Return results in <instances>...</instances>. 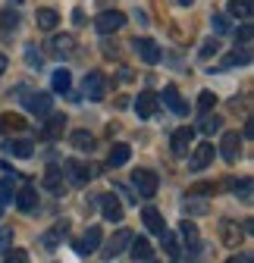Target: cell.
I'll list each match as a JSON object with an SVG mask.
<instances>
[{"label":"cell","instance_id":"cell-15","mask_svg":"<svg viewBox=\"0 0 254 263\" xmlns=\"http://www.w3.org/2000/svg\"><path fill=\"white\" fill-rule=\"evenodd\" d=\"M135 235L129 232V229H116V235L107 241V257H116V254H122L125 248H129V241H132Z\"/></svg>","mask_w":254,"mask_h":263},{"label":"cell","instance_id":"cell-22","mask_svg":"<svg viewBox=\"0 0 254 263\" xmlns=\"http://www.w3.org/2000/svg\"><path fill=\"white\" fill-rule=\"evenodd\" d=\"M129 248H132V257H135V260H141V263H151V257H154V248H151V241H148V238H132V241H129Z\"/></svg>","mask_w":254,"mask_h":263},{"label":"cell","instance_id":"cell-8","mask_svg":"<svg viewBox=\"0 0 254 263\" xmlns=\"http://www.w3.org/2000/svg\"><path fill=\"white\" fill-rule=\"evenodd\" d=\"M213 144H198L195 147V154H192V160H188V166H192L195 173H201V170H207L210 163H213Z\"/></svg>","mask_w":254,"mask_h":263},{"label":"cell","instance_id":"cell-42","mask_svg":"<svg viewBox=\"0 0 254 263\" xmlns=\"http://www.w3.org/2000/svg\"><path fill=\"white\" fill-rule=\"evenodd\" d=\"M13 245V229H0V254H7Z\"/></svg>","mask_w":254,"mask_h":263},{"label":"cell","instance_id":"cell-43","mask_svg":"<svg viewBox=\"0 0 254 263\" xmlns=\"http://www.w3.org/2000/svg\"><path fill=\"white\" fill-rule=\"evenodd\" d=\"M25 53H28V63H31V66L41 63V57H38V47H35V44H28V47H25Z\"/></svg>","mask_w":254,"mask_h":263},{"label":"cell","instance_id":"cell-2","mask_svg":"<svg viewBox=\"0 0 254 263\" xmlns=\"http://www.w3.org/2000/svg\"><path fill=\"white\" fill-rule=\"evenodd\" d=\"M125 25V13L119 10H104L98 19H94V28L101 31V35H113V31H119Z\"/></svg>","mask_w":254,"mask_h":263},{"label":"cell","instance_id":"cell-16","mask_svg":"<svg viewBox=\"0 0 254 263\" xmlns=\"http://www.w3.org/2000/svg\"><path fill=\"white\" fill-rule=\"evenodd\" d=\"M13 201H16V207H19L22 213H31V210L38 207V191L31 188V185H25L22 191H16V197H13Z\"/></svg>","mask_w":254,"mask_h":263},{"label":"cell","instance_id":"cell-38","mask_svg":"<svg viewBox=\"0 0 254 263\" xmlns=\"http://www.w3.org/2000/svg\"><path fill=\"white\" fill-rule=\"evenodd\" d=\"M4 263H28V251H22V248H10Z\"/></svg>","mask_w":254,"mask_h":263},{"label":"cell","instance_id":"cell-31","mask_svg":"<svg viewBox=\"0 0 254 263\" xmlns=\"http://www.w3.org/2000/svg\"><path fill=\"white\" fill-rule=\"evenodd\" d=\"M229 16H235V19H251V0H232L229 4Z\"/></svg>","mask_w":254,"mask_h":263},{"label":"cell","instance_id":"cell-3","mask_svg":"<svg viewBox=\"0 0 254 263\" xmlns=\"http://www.w3.org/2000/svg\"><path fill=\"white\" fill-rule=\"evenodd\" d=\"M107 94V76L98 72V69H91L85 76V97H91V101H101V97Z\"/></svg>","mask_w":254,"mask_h":263},{"label":"cell","instance_id":"cell-51","mask_svg":"<svg viewBox=\"0 0 254 263\" xmlns=\"http://www.w3.org/2000/svg\"><path fill=\"white\" fill-rule=\"evenodd\" d=\"M0 216H4V207H0Z\"/></svg>","mask_w":254,"mask_h":263},{"label":"cell","instance_id":"cell-50","mask_svg":"<svg viewBox=\"0 0 254 263\" xmlns=\"http://www.w3.org/2000/svg\"><path fill=\"white\" fill-rule=\"evenodd\" d=\"M10 4H22V0H10Z\"/></svg>","mask_w":254,"mask_h":263},{"label":"cell","instance_id":"cell-11","mask_svg":"<svg viewBox=\"0 0 254 263\" xmlns=\"http://www.w3.org/2000/svg\"><path fill=\"white\" fill-rule=\"evenodd\" d=\"M4 154H13V157L25 160V157L35 154V144H31L28 138H7V141H4Z\"/></svg>","mask_w":254,"mask_h":263},{"label":"cell","instance_id":"cell-20","mask_svg":"<svg viewBox=\"0 0 254 263\" xmlns=\"http://www.w3.org/2000/svg\"><path fill=\"white\" fill-rule=\"evenodd\" d=\"M179 232H182V241H185V248L188 251H198L201 248V238H198V226L195 222H188V219H182V226H179Z\"/></svg>","mask_w":254,"mask_h":263},{"label":"cell","instance_id":"cell-24","mask_svg":"<svg viewBox=\"0 0 254 263\" xmlns=\"http://www.w3.org/2000/svg\"><path fill=\"white\" fill-rule=\"evenodd\" d=\"M66 229H69V222H66V219L57 222L50 232H44V235H41V245H44V248H57V245L63 241V235H66Z\"/></svg>","mask_w":254,"mask_h":263},{"label":"cell","instance_id":"cell-23","mask_svg":"<svg viewBox=\"0 0 254 263\" xmlns=\"http://www.w3.org/2000/svg\"><path fill=\"white\" fill-rule=\"evenodd\" d=\"M129 157H132V147L129 144H113L110 154H107V163H110V166H125Z\"/></svg>","mask_w":254,"mask_h":263},{"label":"cell","instance_id":"cell-35","mask_svg":"<svg viewBox=\"0 0 254 263\" xmlns=\"http://www.w3.org/2000/svg\"><path fill=\"white\" fill-rule=\"evenodd\" d=\"M213 104H216V94H213V91H201V94H198V110L207 113V110H213Z\"/></svg>","mask_w":254,"mask_h":263},{"label":"cell","instance_id":"cell-34","mask_svg":"<svg viewBox=\"0 0 254 263\" xmlns=\"http://www.w3.org/2000/svg\"><path fill=\"white\" fill-rule=\"evenodd\" d=\"M232 191L242 201H251V179H232Z\"/></svg>","mask_w":254,"mask_h":263},{"label":"cell","instance_id":"cell-18","mask_svg":"<svg viewBox=\"0 0 254 263\" xmlns=\"http://www.w3.org/2000/svg\"><path fill=\"white\" fill-rule=\"evenodd\" d=\"M98 245H101V229H98V226H88V232H85V238L76 245V251H79V254H94V251H98Z\"/></svg>","mask_w":254,"mask_h":263},{"label":"cell","instance_id":"cell-45","mask_svg":"<svg viewBox=\"0 0 254 263\" xmlns=\"http://www.w3.org/2000/svg\"><path fill=\"white\" fill-rule=\"evenodd\" d=\"M226 263H254V257H251V254H235V257H229Z\"/></svg>","mask_w":254,"mask_h":263},{"label":"cell","instance_id":"cell-28","mask_svg":"<svg viewBox=\"0 0 254 263\" xmlns=\"http://www.w3.org/2000/svg\"><path fill=\"white\" fill-rule=\"evenodd\" d=\"M245 63H251V47H235L232 50V57H226L223 60V69H229V66H245Z\"/></svg>","mask_w":254,"mask_h":263},{"label":"cell","instance_id":"cell-33","mask_svg":"<svg viewBox=\"0 0 254 263\" xmlns=\"http://www.w3.org/2000/svg\"><path fill=\"white\" fill-rule=\"evenodd\" d=\"M210 25H213V31H216V35H226V31H232V22H229L223 13H213Z\"/></svg>","mask_w":254,"mask_h":263},{"label":"cell","instance_id":"cell-44","mask_svg":"<svg viewBox=\"0 0 254 263\" xmlns=\"http://www.w3.org/2000/svg\"><path fill=\"white\" fill-rule=\"evenodd\" d=\"M239 38H242V44H245V47L251 44V25H248V22L242 25V31H239Z\"/></svg>","mask_w":254,"mask_h":263},{"label":"cell","instance_id":"cell-6","mask_svg":"<svg viewBox=\"0 0 254 263\" xmlns=\"http://www.w3.org/2000/svg\"><path fill=\"white\" fill-rule=\"evenodd\" d=\"M60 170H66V176H69V182L72 185H88L91 182V170L85 166V163H79V160H66V163H63V166Z\"/></svg>","mask_w":254,"mask_h":263},{"label":"cell","instance_id":"cell-17","mask_svg":"<svg viewBox=\"0 0 254 263\" xmlns=\"http://www.w3.org/2000/svg\"><path fill=\"white\" fill-rule=\"evenodd\" d=\"M63 128H66V116H63V113H50V116H47V125L41 128V135H44L47 141H53V138L63 135Z\"/></svg>","mask_w":254,"mask_h":263},{"label":"cell","instance_id":"cell-26","mask_svg":"<svg viewBox=\"0 0 254 263\" xmlns=\"http://www.w3.org/2000/svg\"><path fill=\"white\" fill-rule=\"evenodd\" d=\"M35 22H38V28H57V25H60V13L50 10V7H44V10H38Z\"/></svg>","mask_w":254,"mask_h":263},{"label":"cell","instance_id":"cell-36","mask_svg":"<svg viewBox=\"0 0 254 263\" xmlns=\"http://www.w3.org/2000/svg\"><path fill=\"white\" fill-rule=\"evenodd\" d=\"M220 53V41L216 38H207L204 44H201V60H210V57H216Z\"/></svg>","mask_w":254,"mask_h":263},{"label":"cell","instance_id":"cell-47","mask_svg":"<svg viewBox=\"0 0 254 263\" xmlns=\"http://www.w3.org/2000/svg\"><path fill=\"white\" fill-rule=\"evenodd\" d=\"M129 104H132L129 97H116V107H119V110H125V107H129Z\"/></svg>","mask_w":254,"mask_h":263},{"label":"cell","instance_id":"cell-14","mask_svg":"<svg viewBox=\"0 0 254 263\" xmlns=\"http://www.w3.org/2000/svg\"><path fill=\"white\" fill-rule=\"evenodd\" d=\"M220 238H223V245H229V248H239L242 245V229H239V222L223 219V222H220Z\"/></svg>","mask_w":254,"mask_h":263},{"label":"cell","instance_id":"cell-12","mask_svg":"<svg viewBox=\"0 0 254 263\" xmlns=\"http://www.w3.org/2000/svg\"><path fill=\"white\" fill-rule=\"evenodd\" d=\"M141 222H144L148 232H154V235H164V232H167V222H164L160 210H154V207H144V210H141Z\"/></svg>","mask_w":254,"mask_h":263},{"label":"cell","instance_id":"cell-25","mask_svg":"<svg viewBox=\"0 0 254 263\" xmlns=\"http://www.w3.org/2000/svg\"><path fill=\"white\" fill-rule=\"evenodd\" d=\"M16 179H22V176H7V179H0V207L4 204H10L13 197H16Z\"/></svg>","mask_w":254,"mask_h":263},{"label":"cell","instance_id":"cell-7","mask_svg":"<svg viewBox=\"0 0 254 263\" xmlns=\"http://www.w3.org/2000/svg\"><path fill=\"white\" fill-rule=\"evenodd\" d=\"M192 138H195V128H176V132H173V138H170L173 154H176V157H188Z\"/></svg>","mask_w":254,"mask_h":263},{"label":"cell","instance_id":"cell-19","mask_svg":"<svg viewBox=\"0 0 254 263\" xmlns=\"http://www.w3.org/2000/svg\"><path fill=\"white\" fill-rule=\"evenodd\" d=\"M135 110H138L141 119L154 116V113H157V94H154V91H141V94H138V101H135Z\"/></svg>","mask_w":254,"mask_h":263},{"label":"cell","instance_id":"cell-29","mask_svg":"<svg viewBox=\"0 0 254 263\" xmlns=\"http://www.w3.org/2000/svg\"><path fill=\"white\" fill-rule=\"evenodd\" d=\"M60 182H63V170L57 166V163H50V166L44 170V185L50 191H60Z\"/></svg>","mask_w":254,"mask_h":263},{"label":"cell","instance_id":"cell-5","mask_svg":"<svg viewBox=\"0 0 254 263\" xmlns=\"http://www.w3.org/2000/svg\"><path fill=\"white\" fill-rule=\"evenodd\" d=\"M220 154L226 163H235L242 154V135L239 132H223V141H220Z\"/></svg>","mask_w":254,"mask_h":263},{"label":"cell","instance_id":"cell-40","mask_svg":"<svg viewBox=\"0 0 254 263\" xmlns=\"http://www.w3.org/2000/svg\"><path fill=\"white\" fill-rule=\"evenodd\" d=\"M0 25H4V28H16L19 25V13L16 10H4V13H0Z\"/></svg>","mask_w":254,"mask_h":263},{"label":"cell","instance_id":"cell-13","mask_svg":"<svg viewBox=\"0 0 254 263\" xmlns=\"http://www.w3.org/2000/svg\"><path fill=\"white\" fill-rule=\"evenodd\" d=\"M101 213H104V219H110V222H119V219H122V204H119L116 194H101Z\"/></svg>","mask_w":254,"mask_h":263},{"label":"cell","instance_id":"cell-1","mask_svg":"<svg viewBox=\"0 0 254 263\" xmlns=\"http://www.w3.org/2000/svg\"><path fill=\"white\" fill-rule=\"evenodd\" d=\"M132 188L141 197H154L157 188H160V179H157V173H151V170H135L132 173Z\"/></svg>","mask_w":254,"mask_h":263},{"label":"cell","instance_id":"cell-27","mask_svg":"<svg viewBox=\"0 0 254 263\" xmlns=\"http://www.w3.org/2000/svg\"><path fill=\"white\" fill-rule=\"evenodd\" d=\"M50 85H53V91H60V94H66V91L72 88V76H69L66 69H57V72L50 76Z\"/></svg>","mask_w":254,"mask_h":263},{"label":"cell","instance_id":"cell-30","mask_svg":"<svg viewBox=\"0 0 254 263\" xmlns=\"http://www.w3.org/2000/svg\"><path fill=\"white\" fill-rule=\"evenodd\" d=\"M50 50H57L60 57L69 53V50H76V38H72V35H57V38L50 41Z\"/></svg>","mask_w":254,"mask_h":263},{"label":"cell","instance_id":"cell-21","mask_svg":"<svg viewBox=\"0 0 254 263\" xmlns=\"http://www.w3.org/2000/svg\"><path fill=\"white\" fill-rule=\"evenodd\" d=\"M25 128V116L19 113H4L0 116V132H7V135H16V132Z\"/></svg>","mask_w":254,"mask_h":263},{"label":"cell","instance_id":"cell-41","mask_svg":"<svg viewBox=\"0 0 254 263\" xmlns=\"http://www.w3.org/2000/svg\"><path fill=\"white\" fill-rule=\"evenodd\" d=\"M160 238H164V248H167V254H170V257L176 260V257H179V245H176V238L170 235V229H167V232H164Z\"/></svg>","mask_w":254,"mask_h":263},{"label":"cell","instance_id":"cell-32","mask_svg":"<svg viewBox=\"0 0 254 263\" xmlns=\"http://www.w3.org/2000/svg\"><path fill=\"white\" fill-rule=\"evenodd\" d=\"M69 141H72V147H79V151H91L94 147V138L88 135V132H72V135H69Z\"/></svg>","mask_w":254,"mask_h":263},{"label":"cell","instance_id":"cell-39","mask_svg":"<svg viewBox=\"0 0 254 263\" xmlns=\"http://www.w3.org/2000/svg\"><path fill=\"white\" fill-rule=\"evenodd\" d=\"M220 125H223V119H220V116H207V119L201 122V128H198V132H204V135H213Z\"/></svg>","mask_w":254,"mask_h":263},{"label":"cell","instance_id":"cell-46","mask_svg":"<svg viewBox=\"0 0 254 263\" xmlns=\"http://www.w3.org/2000/svg\"><path fill=\"white\" fill-rule=\"evenodd\" d=\"M185 210H192V213H207V207H204V204H192V207L185 204Z\"/></svg>","mask_w":254,"mask_h":263},{"label":"cell","instance_id":"cell-49","mask_svg":"<svg viewBox=\"0 0 254 263\" xmlns=\"http://www.w3.org/2000/svg\"><path fill=\"white\" fill-rule=\"evenodd\" d=\"M176 4H179V7H192V4H195V0H176Z\"/></svg>","mask_w":254,"mask_h":263},{"label":"cell","instance_id":"cell-10","mask_svg":"<svg viewBox=\"0 0 254 263\" xmlns=\"http://www.w3.org/2000/svg\"><path fill=\"white\" fill-rule=\"evenodd\" d=\"M164 104H167L176 116H188V104L182 101V94H179L176 85H167V88H164Z\"/></svg>","mask_w":254,"mask_h":263},{"label":"cell","instance_id":"cell-48","mask_svg":"<svg viewBox=\"0 0 254 263\" xmlns=\"http://www.w3.org/2000/svg\"><path fill=\"white\" fill-rule=\"evenodd\" d=\"M4 72H7V57L0 53V76H4Z\"/></svg>","mask_w":254,"mask_h":263},{"label":"cell","instance_id":"cell-4","mask_svg":"<svg viewBox=\"0 0 254 263\" xmlns=\"http://www.w3.org/2000/svg\"><path fill=\"white\" fill-rule=\"evenodd\" d=\"M132 47H135V53H138L148 66H157V63H160V44H157V41H151V38H135Z\"/></svg>","mask_w":254,"mask_h":263},{"label":"cell","instance_id":"cell-9","mask_svg":"<svg viewBox=\"0 0 254 263\" xmlns=\"http://www.w3.org/2000/svg\"><path fill=\"white\" fill-rule=\"evenodd\" d=\"M25 110L35 113V116H50V94H44V91L28 94L25 97Z\"/></svg>","mask_w":254,"mask_h":263},{"label":"cell","instance_id":"cell-37","mask_svg":"<svg viewBox=\"0 0 254 263\" xmlns=\"http://www.w3.org/2000/svg\"><path fill=\"white\" fill-rule=\"evenodd\" d=\"M213 191H216L213 182H195L192 188H188V197H195V194H213Z\"/></svg>","mask_w":254,"mask_h":263}]
</instances>
